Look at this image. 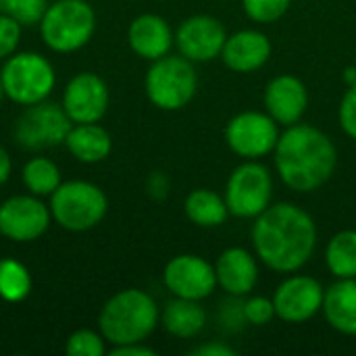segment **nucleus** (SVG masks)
<instances>
[{"instance_id": "nucleus-1", "label": "nucleus", "mask_w": 356, "mask_h": 356, "mask_svg": "<svg viewBox=\"0 0 356 356\" xmlns=\"http://www.w3.org/2000/svg\"><path fill=\"white\" fill-rule=\"evenodd\" d=\"M250 238L257 259L282 275L300 271L317 250L315 219L294 202H275L263 211Z\"/></svg>"}, {"instance_id": "nucleus-2", "label": "nucleus", "mask_w": 356, "mask_h": 356, "mask_svg": "<svg viewBox=\"0 0 356 356\" xmlns=\"http://www.w3.org/2000/svg\"><path fill=\"white\" fill-rule=\"evenodd\" d=\"M273 163L290 190L311 194L332 179L338 167V148L327 134L300 121L280 134Z\"/></svg>"}, {"instance_id": "nucleus-3", "label": "nucleus", "mask_w": 356, "mask_h": 356, "mask_svg": "<svg viewBox=\"0 0 356 356\" xmlns=\"http://www.w3.org/2000/svg\"><path fill=\"white\" fill-rule=\"evenodd\" d=\"M159 323L161 311L154 298L138 288H127L111 296L98 315V330L113 346L146 342Z\"/></svg>"}, {"instance_id": "nucleus-4", "label": "nucleus", "mask_w": 356, "mask_h": 356, "mask_svg": "<svg viewBox=\"0 0 356 356\" xmlns=\"http://www.w3.org/2000/svg\"><path fill=\"white\" fill-rule=\"evenodd\" d=\"M96 31V13L88 0H56L48 4L40 35L54 52H75L83 48Z\"/></svg>"}, {"instance_id": "nucleus-5", "label": "nucleus", "mask_w": 356, "mask_h": 356, "mask_svg": "<svg viewBox=\"0 0 356 356\" xmlns=\"http://www.w3.org/2000/svg\"><path fill=\"white\" fill-rule=\"evenodd\" d=\"M148 100L161 111H181L186 108L198 90V75L194 63L186 56L165 54L146 71L144 79Z\"/></svg>"}, {"instance_id": "nucleus-6", "label": "nucleus", "mask_w": 356, "mask_h": 356, "mask_svg": "<svg viewBox=\"0 0 356 356\" xmlns=\"http://www.w3.org/2000/svg\"><path fill=\"white\" fill-rule=\"evenodd\" d=\"M0 81L6 98H10L15 104L31 106L48 100L56 86V73L52 63L42 54L15 52L4 58Z\"/></svg>"}, {"instance_id": "nucleus-7", "label": "nucleus", "mask_w": 356, "mask_h": 356, "mask_svg": "<svg viewBox=\"0 0 356 356\" xmlns=\"http://www.w3.org/2000/svg\"><path fill=\"white\" fill-rule=\"evenodd\" d=\"M48 207L52 219L63 229L88 232L104 219L108 211V198L96 184L73 179V181H63L50 194Z\"/></svg>"}, {"instance_id": "nucleus-8", "label": "nucleus", "mask_w": 356, "mask_h": 356, "mask_svg": "<svg viewBox=\"0 0 356 356\" xmlns=\"http://www.w3.org/2000/svg\"><path fill=\"white\" fill-rule=\"evenodd\" d=\"M229 215L257 219L273 204V175L261 161L240 163L227 177L223 194Z\"/></svg>"}, {"instance_id": "nucleus-9", "label": "nucleus", "mask_w": 356, "mask_h": 356, "mask_svg": "<svg viewBox=\"0 0 356 356\" xmlns=\"http://www.w3.org/2000/svg\"><path fill=\"white\" fill-rule=\"evenodd\" d=\"M280 134V125L267 111H242L227 121L223 138L227 148L240 159L261 161L273 154Z\"/></svg>"}, {"instance_id": "nucleus-10", "label": "nucleus", "mask_w": 356, "mask_h": 356, "mask_svg": "<svg viewBox=\"0 0 356 356\" xmlns=\"http://www.w3.org/2000/svg\"><path fill=\"white\" fill-rule=\"evenodd\" d=\"M71 119L65 108L42 100L38 104L25 106L15 123V140L27 150H44L65 144L71 129Z\"/></svg>"}, {"instance_id": "nucleus-11", "label": "nucleus", "mask_w": 356, "mask_h": 356, "mask_svg": "<svg viewBox=\"0 0 356 356\" xmlns=\"http://www.w3.org/2000/svg\"><path fill=\"white\" fill-rule=\"evenodd\" d=\"M325 290L319 280L305 273H290L273 292L275 317L290 325H300L317 317L323 309Z\"/></svg>"}, {"instance_id": "nucleus-12", "label": "nucleus", "mask_w": 356, "mask_h": 356, "mask_svg": "<svg viewBox=\"0 0 356 356\" xmlns=\"http://www.w3.org/2000/svg\"><path fill=\"white\" fill-rule=\"evenodd\" d=\"M50 221V207L33 194L10 196L0 204V234L6 240L19 244L40 240L48 232Z\"/></svg>"}, {"instance_id": "nucleus-13", "label": "nucleus", "mask_w": 356, "mask_h": 356, "mask_svg": "<svg viewBox=\"0 0 356 356\" xmlns=\"http://www.w3.org/2000/svg\"><path fill=\"white\" fill-rule=\"evenodd\" d=\"M163 284L175 298L207 300L213 296L217 286L215 265L198 254H177L163 271Z\"/></svg>"}, {"instance_id": "nucleus-14", "label": "nucleus", "mask_w": 356, "mask_h": 356, "mask_svg": "<svg viewBox=\"0 0 356 356\" xmlns=\"http://www.w3.org/2000/svg\"><path fill=\"white\" fill-rule=\"evenodd\" d=\"M227 35L225 25L217 17L192 15L179 23L175 46L179 54L192 63H211L221 56Z\"/></svg>"}, {"instance_id": "nucleus-15", "label": "nucleus", "mask_w": 356, "mask_h": 356, "mask_svg": "<svg viewBox=\"0 0 356 356\" xmlns=\"http://www.w3.org/2000/svg\"><path fill=\"white\" fill-rule=\"evenodd\" d=\"M108 100L106 81L92 71H83L69 79L63 94V108L71 123H98L106 115Z\"/></svg>"}, {"instance_id": "nucleus-16", "label": "nucleus", "mask_w": 356, "mask_h": 356, "mask_svg": "<svg viewBox=\"0 0 356 356\" xmlns=\"http://www.w3.org/2000/svg\"><path fill=\"white\" fill-rule=\"evenodd\" d=\"M263 104L280 127H290L302 121L309 108V90L300 77L282 73L267 83Z\"/></svg>"}, {"instance_id": "nucleus-17", "label": "nucleus", "mask_w": 356, "mask_h": 356, "mask_svg": "<svg viewBox=\"0 0 356 356\" xmlns=\"http://www.w3.org/2000/svg\"><path fill=\"white\" fill-rule=\"evenodd\" d=\"M259 263L261 261L257 259V254L242 246L225 248L215 261L217 286L229 298H246L248 294L254 292L259 284L261 277Z\"/></svg>"}, {"instance_id": "nucleus-18", "label": "nucleus", "mask_w": 356, "mask_h": 356, "mask_svg": "<svg viewBox=\"0 0 356 356\" xmlns=\"http://www.w3.org/2000/svg\"><path fill=\"white\" fill-rule=\"evenodd\" d=\"M273 44L261 29H240L227 35L223 52V65L234 73H254L271 58Z\"/></svg>"}, {"instance_id": "nucleus-19", "label": "nucleus", "mask_w": 356, "mask_h": 356, "mask_svg": "<svg viewBox=\"0 0 356 356\" xmlns=\"http://www.w3.org/2000/svg\"><path fill=\"white\" fill-rule=\"evenodd\" d=\"M129 48L144 60H156L171 52L175 44V33L167 19L154 13H144L129 23L127 29Z\"/></svg>"}, {"instance_id": "nucleus-20", "label": "nucleus", "mask_w": 356, "mask_h": 356, "mask_svg": "<svg viewBox=\"0 0 356 356\" xmlns=\"http://www.w3.org/2000/svg\"><path fill=\"white\" fill-rule=\"evenodd\" d=\"M321 313L332 330L342 336L356 338V277L336 280L330 288H325Z\"/></svg>"}, {"instance_id": "nucleus-21", "label": "nucleus", "mask_w": 356, "mask_h": 356, "mask_svg": "<svg viewBox=\"0 0 356 356\" xmlns=\"http://www.w3.org/2000/svg\"><path fill=\"white\" fill-rule=\"evenodd\" d=\"M161 325L167 334L179 340H192L207 327V311L198 300L175 298L165 305L161 313Z\"/></svg>"}, {"instance_id": "nucleus-22", "label": "nucleus", "mask_w": 356, "mask_h": 356, "mask_svg": "<svg viewBox=\"0 0 356 356\" xmlns=\"http://www.w3.org/2000/svg\"><path fill=\"white\" fill-rule=\"evenodd\" d=\"M65 146L77 161L94 165L111 154L113 140L111 134L98 123H75L65 138Z\"/></svg>"}, {"instance_id": "nucleus-23", "label": "nucleus", "mask_w": 356, "mask_h": 356, "mask_svg": "<svg viewBox=\"0 0 356 356\" xmlns=\"http://www.w3.org/2000/svg\"><path fill=\"white\" fill-rule=\"evenodd\" d=\"M184 213L194 225L204 227V229L219 227L229 217V209H227L225 198L219 192L209 190V188L192 190L184 200Z\"/></svg>"}, {"instance_id": "nucleus-24", "label": "nucleus", "mask_w": 356, "mask_h": 356, "mask_svg": "<svg viewBox=\"0 0 356 356\" xmlns=\"http://www.w3.org/2000/svg\"><path fill=\"white\" fill-rule=\"evenodd\" d=\"M325 267L336 280L356 277V229L334 234L325 246Z\"/></svg>"}, {"instance_id": "nucleus-25", "label": "nucleus", "mask_w": 356, "mask_h": 356, "mask_svg": "<svg viewBox=\"0 0 356 356\" xmlns=\"http://www.w3.org/2000/svg\"><path fill=\"white\" fill-rule=\"evenodd\" d=\"M21 179L23 186L29 190V194L33 196H50L60 184V169L56 167L54 161L46 159V156H33L23 165L21 171Z\"/></svg>"}, {"instance_id": "nucleus-26", "label": "nucleus", "mask_w": 356, "mask_h": 356, "mask_svg": "<svg viewBox=\"0 0 356 356\" xmlns=\"http://www.w3.org/2000/svg\"><path fill=\"white\" fill-rule=\"evenodd\" d=\"M31 273L17 259H0V298L21 302L31 294Z\"/></svg>"}, {"instance_id": "nucleus-27", "label": "nucleus", "mask_w": 356, "mask_h": 356, "mask_svg": "<svg viewBox=\"0 0 356 356\" xmlns=\"http://www.w3.org/2000/svg\"><path fill=\"white\" fill-rule=\"evenodd\" d=\"M46 8L48 0H0V13L13 17L21 27L40 25Z\"/></svg>"}, {"instance_id": "nucleus-28", "label": "nucleus", "mask_w": 356, "mask_h": 356, "mask_svg": "<svg viewBox=\"0 0 356 356\" xmlns=\"http://www.w3.org/2000/svg\"><path fill=\"white\" fill-rule=\"evenodd\" d=\"M290 4L292 0H242L246 17L261 25L280 21L290 10Z\"/></svg>"}, {"instance_id": "nucleus-29", "label": "nucleus", "mask_w": 356, "mask_h": 356, "mask_svg": "<svg viewBox=\"0 0 356 356\" xmlns=\"http://www.w3.org/2000/svg\"><path fill=\"white\" fill-rule=\"evenodd\" d=\"M65 353L69 356H102L106 355V340L98 332L77 330L69 336Z\"/></svg>"}, {"instance_id": "nucleus-30", "label": "nucleus", "mask_w": 356, "mask_h": 356, "mask_svg": "<svg viewBox=\"0 0 356 356\" xmlns=\"http://www.w3.org/2000/svg\"><path fill=\"white\" fill-rule=\"evenodd\" d=\"M242 311H244L246 325L265 327V325H269L275 319L273 298H267V296H252V294H248L246 300L242 302Z\"/></svg>"}, {"instance_id": "nucleus-31", "label": "nucleus", "mask_w": 356, "mask_h": 356, "mask_svg": "<svg viewBox=\"0 0 356 356\" xmlns=\"http://www.w3.org/2000/svg\"><path fill=\"white\" fill-rule=\"evenodd\" d=\"M21 29H23L21 23L0 13V60L17 52L19 42H21Z\"/></svg>"}, {"instance_id": "nucleus-32", "label": "nucleus", "mask_w": 356, "mask_h": 356, "mask_svg": "<svg viewBox=\"0 0 356 356\" xmlns=\"http://www.w3.org/2000/svg\"><path fill=\"white\" fill-rule=\"evenodd\" d=\"M338 119H340V127L342 131L356 140V83L348 86V90L344 92L340 106H338Z\"/></svg>"}, {"instance_id": "nucleus-33", "label": "nucleus", "mask_w": 356, "mask_h": 356, "mask_svg": "<svg viewBox=\"0 0 356 356\" xmlns=\"http://www.w3.org/2000/svg\"><path fill=\"white\" fill-rule=\"evenodd\" d=\"M194 356H236V350L227 344V342H219V340H211L207 344H200L198 348L192 350Z\"/></svg>"}, {"instance_id": "nucleus-34", "label": "nucleus", "mask_w": 356, "mask_h": 356, "mask_svg": "<svg viewBox=\"0 0 356 356\" xmlns=\"http://www.w3.org/2000/svg\"><path fill=\"white\" fill-rule=\"evenodd\" d=\"M106 355L111 356H156V350L146 346L144 342H136V344H121V346H113L111 350H106Z\"/></svg>"}, {"instance_id": "nucleus-35", "label": "nucleus", "mask_w": 356, "mask_h": 356, "mask_svg": "<svg viewBox=\"0 0 356 356\" xmlns=\"http://www.w3.org/2000/svg\"><path fill=\"white\" fill-rule=\"evenodd\" d=\"M169 188V181L163 173H152V177L148 179V192L154 196V198H165L167 196V190Z\"/></svg>"}, {"instance_id": "nucleus-36", "label": "nucleus", "mask_w": 356, "mask_h": 356, "mask_svg": "<svg viewBox=\"0 0 356 356\" xmlns=\"http://www.w3.org/2000/svg\"><path fill=\"white\" fill-rule=\"evenodd\" d=\"M10 173H13V161L8 156V152L0 146V186L8 181Z\"/></svg>"}, {"instance_id": "nucleus-37", "label": "nucleus", "mask_w": 356, "mask_h": 356, "mask_svg": "<svg viewBox=\"0 0 356 356\" xmlns=\"http://www.w3.org/2000/svg\"><path fill=\"white\" fill-rule=\"evenodd\" d=\"M344 81H346L348 86L356 83V67H346V71H344Z\"/></svg>"}, {"instance_id": "nucleus-38", "label": "nucleus", "mask_w": 356, "mask_h": 356, "mask_svg": "<svg viewBox=\"0 0 356 356\" xmlns=\"http://www.w3.org/2000/svg\"><path fill=\"white\" fill-rule=\"evenodd\" d=\"M2 96H4V90H2V81H0V100H2Z\"/></svg>"}]
</instances>
